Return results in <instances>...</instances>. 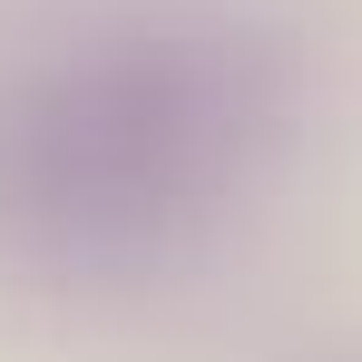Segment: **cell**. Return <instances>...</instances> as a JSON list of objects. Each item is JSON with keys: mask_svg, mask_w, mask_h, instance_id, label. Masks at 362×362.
Returning a JSON list of instances; mask_svg holds the SVG:
<instances>
[{"mask_svg": "<svg viewBox=\"0 0 362 362\" xmlns=\"http://www.w3.org/2000/svg\"><path fill=\"white\" fill-rule=\"evenodd\" d=\"M294 137V59L235 20L127 30L0 98V264H147L206 235Z\"/></svg>", "mask_w": 362, "mask_h": 362, "instance_id": "obj_1", "label": "cell"}]
</instances>
